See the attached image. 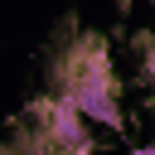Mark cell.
I'll return each instance as SVG.
<instances>
[{
    "label": "cell",
    "mask_w": 155,
    "mask_h": 155,
    "mask_svg": "<svg viewBox=\"0 0 155 155\" xmlns=\"http://www.w3.org/2000/svg\"><path fill=\"white\" fill-rule=\"evenodd\" d=\"M34 121H39V131L48 136L53 155H92V150H97V140H92V121H87L82 107H78L73 97H63V92L44 97V102L34 107Z\"/></svg>",
    "instance_id": "obj_1"
},
{
    "label": "cell",
    "mask_w": 155,
    "mask_h": 155,
    "mask_svg": "<svg viewBox=\"0 0 155 155\" xmlns=\"http://www.w3.org/2000/svg\"><path fill=\"white\" fill-rule=\"evenodd\" d=\"M136 53H140V68H145V78L155 82V34H136Z\"/></svg>",
    "instance_id": "obj_2"
},
{
    "label": "cell",
    "mask_w": 155,
    "mask_h": 155,
    "mask_svg": "<svg viewBox=\"0 0 155 155\" xmlns=\"http://www.w3.org/2000/svg\"><path fill=\"white\" fill-rule=\"evenodd\" d=\"M145 155H155V136H150V150H145Z\"/></svg>",
    "instance_id": "obj_3"
},
{
    "label": "cell",
    "mask_w": 155,
    "mask_h": 155,
    "mask_svg": "<svg viewBox=\"0 0 155 155\" xmlns=\"http://www.w3.org/2000/svg\"><path fill=\"white\" fill-rule=\"evenodd\" d=\"M150 5H155V0H150Z\"/></svg>",
    "instance_id": "obj_4"
}]
</instances>
